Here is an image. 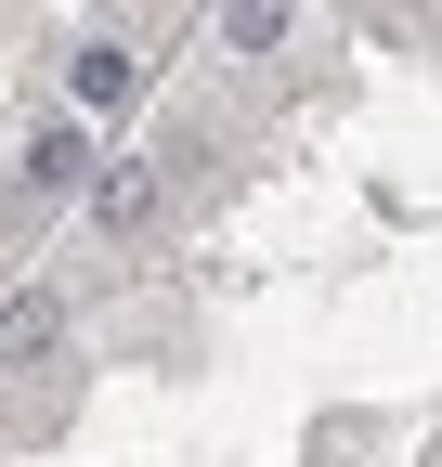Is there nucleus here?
Listing matches in <instances>:
<instances>
[{
	"mask_svg": "<svg viewBox=\"0 0 442 467\" xmlns=\"http://www.w3.org/2000/svg\"><path fill=\"white\" fill-rule=\"evenodd\" d=\"M52 337H66V299H39V285H26V299L0 312V364H39Z\"/></svg>",
	"mask_w": 442,
	"mask_h": 467,
	"instance_id": "f257e3e1",
	"label": "nucleus"
},
{
	"mask_svg": "<svg viewBox=\"0 0 442 467\" xmlns=\"http://www.w3.org/2000/svg\"><path fill=\"white\" fill-rule=\"evenodd\" d=\"M79 104H131V52H79Z\"/></svg>",
	"mask_w": 442,
	"mask_h": 467,
	"instance_id": "7ed1b4c3",
	"label": "nucleus"
},
{
	"mask_svg": "<svg viewBox=\"0 0 442 467\" xmlns=\"http://www.w3.org/2000/svg\"><path fill=\"white\" fill-rule=\"evenodd\" d=\"M273 26H287V0H221V39H235V52H260Z\"/></svg>",
	"mask_w": 442,
	"mask_h": 467,
	"instance_id": "f03ea898",
	"label": "nucleus"
}]
</instances>
